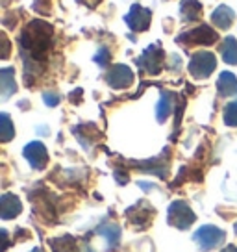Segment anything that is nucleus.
I'll return each mask as SVG.
<instances>
[{
  "label": "nucleus",
  "mask_w": 237,
  "mask_h": 252,
  "mask_svg": "<svg viewBox=\"0 0 237 252\" xmlns=\"http://www.w3.org/2000/svg\"><path fill=\"white\" fill-rule=\"evenodd\" d=\"M52 39V26L45 21H32L21 35V52L26 65V74L33 72V65L41 63Z\"/></svg>",
  "instance_id": "f257e3e1"
},
{
  "label": "nucleus",
  "mask_w": 237,
  "mask_h": 252,
  "mask_svg": "<svg viewBox=\"0 0 237 252\" xmlns=\"http://www.w3.org/2000/svg\"><path fill=\"white\" fill-rule=\"evenodd\" d=\"M167 220L169 224L178 230H187L197 220L195 212L189 208L187 202L183 200H174L173 204L169 206V212H167Z\"/></svg>",
  "instance_id": "f03ea898"
},
{
  "label": "nucleus",
  "mask_w": 237,
  "mask_h": 252,
  "mask_svg": "<svg viewBox=\"0 0 237 252\" xmlns=\"http://www.w3.org/2000/svg\"><path fill=\"white\" fill-rule=\"evenodd\" d=\"M224 239H226L224 230L217 228L213 224H204L193 234V241L198 245L200 251H213L224 243Z\"/></svg>",
  "instance_id": "7ed1b4c3"
},
{
  "label": "nucleus",
  "mask_w": 237,
  "mask_h": 252,
  "mask_svg": "<svg viewBox=\"0 0 237 252\" xmlns=\"http://www.w3.org/2000/svg\"><path fill=\"white\" fill-rule=\"evenodd\" d=\"M215 67H217V58H215V54L207 52V50H200V52H195V54L191 56L189 72L193 78H207L215 71Z\"/></svg>",
  "instance_id": "20e7f679"
},
{
  "label": "nucleus",
  "mask_w": 237,
  "mask_h": 252,
  "mask_svg": "<svg viewBox=\"0 0 237 252\" xmlns=\"http://www.w3.org/2000/svg\"><path fill=\"white\" fill-rule=\"evenodd\" d=\"M217 39H219L217 32L211 30L207 24L198 26L195 30L185 32L182 35H178V41H180V43H185V45H213Z\"/></svg>",
  "instance_id": "39448f33"
},
{
  "label": "nucleus",
  "mask_w": 237,
  "mask_h": 252,
  "mask_svg": "<svg viewBox=\"0 0 237 252\" xmlns=\"http://www.w3.org/2000/svg\"><path fill=\"white\" fill-rule=\"evenodd\" d=\"M163 58H165L163 50L158 45H150L137 60V65L143 67L148 74H158L161 71V65H163Z\"/></svg>",
  "instance_id": "423d86ee"
},
{
  "label": "nucleus",
  "mask_w": 237,
  "mask_h": 252,
  "mask_svg": "<svg viewBox=\"0 0 237 252\" xmlns=\"http://www.w3.org/2000/svg\"><path fill=\"white\" fill-rule=\"evenodd\" d=\"M106 82L113 89H126L134 84V72L126 65H113L106 72Z\"/></svg>",
  "instance_id": "0eeeda50"
},
{
  "label": "nucleus",
  "mask_w": 237,
  "mask_h": 252,
  "mask_svg": "<svg viewBox=\"0 0 237 252\" xmlns=\"http://www.w3.org/2000/svg\"><path fill=\"white\" fill-rule=\"evenodd\" d=\"M24 158L28 159V163L32 165V169L35 171H41V169H45V165L48 163V152L45 149V145L39 141H32L28 143L23 150Z\"/></svg>",
  "instance_id": "6e6552de"
},
{
  "label": "nucleus",
  "mask_w": 237,
  "mask_h": 252,
  "mask_svg": "<svg viewBox=\"0 0 237 252\" xmlns=\"http://www.w3.org/2000/svg\"><path fill=\"white\" fill-rule=\"evenodd\" d=\"M154 213L156 212L152 210L150 206L145 204V202H137L135 206H132V208L126 210V215L130 217V222L134 224L135 228H145V226H148L152 217H154Z\"/></svg>",
  "instance_id": "1a4fd4ad"
},
{
  "label": "nucleus",
  "mask_w": 237,
  "mask_h": 252,
  "mask_svg": "<svg viewBox=\"0 0 237 252\" xmlns=\"http://www.w3.org/2000/svg\"><path fill=\"white\" fill-rule=\"evenodd\" d=\"M150 9H145L139 4H134L130 13L126 15V23L134 32H145L150 26Z\"/></svg>",
  "instance_id": "9d476101"
},
{
  "label": "nucleus",
  "mask_w": 237,
  "mask_h": 252,
  "mask_svg": "<svg viewBox=\"0 0 237 252\" xmlns=\"http://www.w3.org/2000/svg\"><path fill=\"white\" fill-rule=\"evenodd\" d=\"M21 212H23V204L19 197H15L13 193H4L0 198V217L4 220L15 219Z\"/></svg>",
  "instance_id": "9b49d317"
},
{
  "label": "nucleus",
  "mask_w": 237,
  "mask_h": 252,
  "mask_svg": "<svg viewBox=\"0 0 237 252\" xmlns=\"http://www.w3.org/2000/svg\"><path fill=\"white\" fill-rule=\"evenodd\" d=\"M96 234L98 236H102L106 241H108V247L111 249H115L120 241V226L115 224V222H102L98 228H96Z\"/></svg>",
  "instance_id": "f8f14e48"
},
{
  "label": "nucleus",
  "mask_w": 237,
  "mask_h": 252,
  "mask_svg": "<svg viewBox=\"0 0 237 252\" xmlns=\"http://www.w3.org/2000/svg\"><path fill=\"white\" fill-rule=\"evenodd\" d=\"M0 89H2V100H8L11 94L17 91L15 71L11 67H6L0 71Z\"/></svg>",
  "instance_id": "ddd939ff"
},
{
  "label": "nucleus",
  "mask_w": 237,
  "mask_h": 252,
  "mask_svg": "<svg viewBox=\"0 0 237 252\" xmlns=\"http://www.w3.org/2000/svg\"><path fill=\"white\" fill-rule=\"evenodd\" d=\"M217 89L221 96H234L237 94V78L232 72H221V76L217 80Z\"/></svg>",
  "instance_id": "4468645a"
},
{
  "label": "nucleus",
  "mask_w": 237,
  "mask_h": 252,
  "mask_svg": "<svg viewBox=\"0 0 237 252\" xmlns=\"http://www.w3.org/2000/svg\"><path fill=\"white\" fill-rule=\"evenodd\" d=\"M234 11L228 8V6H219V8L215 9L213 13H211V21H213L215 26H219L221 30H228L232 23H234Z\"/></svg>",
  "instance_id": "2eb2a0df"
},
{
  "label": "nucleus",
  "mask_w": 237,
  "mask_h": 252,
  "mask_svg": "<svg viewBox=\"0 0 237 252\" xmlns=\"http://www.w3.org/2000/svg\"><path fill=\"white\" fill-rule=\"evenodd\" d=\"M180 15L182 21H197L202 15V6L198 0H182L180 4Z\"/></svg>",
  "instance_id": "dca6fc26"
},
{
  "label": "nucleus",
  "mask_w": 237,
  "mask_h": 252,
  "mask_svg": "<svg viewBox=\"0 0 237 252\" xmlns=\"http://www.w3.org/2000/svg\"><path fill=\"white\" fill-rule=\"evenodd\" d=\"M48 245L54 252H78L76 249V239L72 236H61L54 237V239H48Z\"/></svg>",
  "instance_id": "f3484780"
},
{
  "label": "nucleus",
  "mask_w": 237,
  "mask_h": 252,
  "mask_svg": "<svg viewBox=\"0 0 237 252\" xmlns=\"http://www.w3.org/2000/svg\"><path fill=\"white\" fill-rule=\"evenodd\" d=\"M222 60L230 65H237V39L236 37H226L221 47Z\"/></svg>",
  "instance_id": "a211bd4d"
},
{
  "label": "nucleus",
  "mask_w": 237,
  "mask_h": 252,
  "mask_svg": "<svg viewBox=\"0 0 237 252\" xmlns=\"http://www.w3.org/2000/svg\"><path fill=\"white\" fill-rule=\"evenodd\" d=\"M173 98H174V94L169 93V91H163V93H161V98H159L158 108H156V115H158L159 123L167 121V117H169L171 108H173Z\"/></svg>",
  "instance_id": "6ab92c4d"
},
{
  "label": "nucleus",
  "mask_w": 237,
  "mask_h": 252,
  "mask_svg": "<svg viewBox=\"0 0 237 252\" xmlns=\"http://www.w3.org/2000/svg\"><path fill=\"white\" fill-rule=\"evenodd\" d=\"M0 119H2V141L8 143L15 135V128H13V123H11L8 113H2Z\"/></svg>",
  "instance_id": "aec40b11"
},
{
  "label": "nucleus",
  "mask_w": 237,
  "mask_h": 252,
  "mask_svg": "<svg viewBox=\"0 0 237 252\" xmlns=\"http://www.w3.org/2000/svg\"><path fill=\"white\" fill-rule=\"evenodd\" d=\"M224 123L226 126H237V100L230 102L224 108Z\"/></svg>",
  "instance_id": "412c9836"
},
{
  "label": "nucleus",
  "mask_w": 237,
  "mask_h": 252,
  "mask_svg": "<svg viewBox=\"0 0 237 252\" xmlns=\"http://www.w3.org/2000/svg\"><path fill=\"white\" fill-rule=\"evenodd\" d=\"M43 102L47 104V106H50V108H54V106L59 104V94L54 93V91H45L43 93Z\"/></svg>",
  "instance_id": "4be33fe9"
},
{
  "label": "nucleus",
  "mask_w": 237,
  "mask_h": 252,
  "mask_svg": "<svg viewBox=\"0 0 237 252\" xmlns=\"http://www.w3.org/2000/svg\"><path fill=\"white\" fill-rule=\"evenodd\" d=\"M95 62L98 63V65H108L110 63V50L108 48H100L98 50V54L95 56Z\"/></svg>",
  "instance_id": "5701e85b"
},
{
  "label": "nucleus",
  "mask_w": 237,
  "mask_h": 252,
  "mask_svg": "<svg viewBox=\"0 0 237 252\" xmlns=\"http://www.w3.org/2000/svg\"><path fill=\"white\" fill-rule=\"evenodd\" d=\"M2 45H4V50H2V54H0V56L6 60V58L9 56V41H8V37H6L4 33H2Z\"/></svg>",
  "instance_id": "b1692460"
},
{
  "label": "nucleus",
  "mask_w": 237,
  "mask_h": 252,
  "mask_svg": "<svg viewBox=\"0 0 237 252\" xmlns=\"http://www.w3.org/2000/svg\"><path fill=\"white\" fill-rule=\"evenodd\" d=\"M221 252H237V247H234V245H230V247H226V249H222Z\"/></svg>",
  "instance_id": "393cba45"
},
{
  "label": "nucleus",
  "mask_w": 237,
  "mask_h": 252,
  "mask_svg": "<svg viewBox=\"0 0 237 252\" xmlns=\"http://www.w3.org/2000/svg\"><path fill=\"white\" fill-rule=\"evenodd\" d=\"M32 252H41V249H33V251Z\"/></svg>",
  "instance_id": "a878e982"
},
{
  "label": "nucleus",
  "mask_w": 237,
  "mask_h": 252,
  "mask_svg": "<svg viewBox=\"0 0 237 252\" xmlns=\"http://www.w3.org/2000/svg\"><path fill=\"white\" fill-rule=\"evenodd\" d=\"M234 228H236V234H237V222H236V226H234Z\"/></svg>",
  "instance_id": "bb28decb"
}]
</instances>
